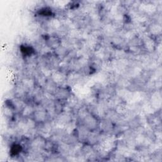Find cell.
<instances>
[{"label":"cell","instance_id":"obj_1","mask_svg":"<svg viewBox=\"0 0 162 162\" xmlns=\"http://www.w3.org/2000/svg\"><path fill=\"white\" fill-rule=\"evenodd\" d=\"M23 150V147H22V146L19 145V144H13L12 145L10 152L12 156H17L18 155H19V153L22 151V150Z\"/></svg>","mask_w":162,"mask_h":162}]
</instances>
